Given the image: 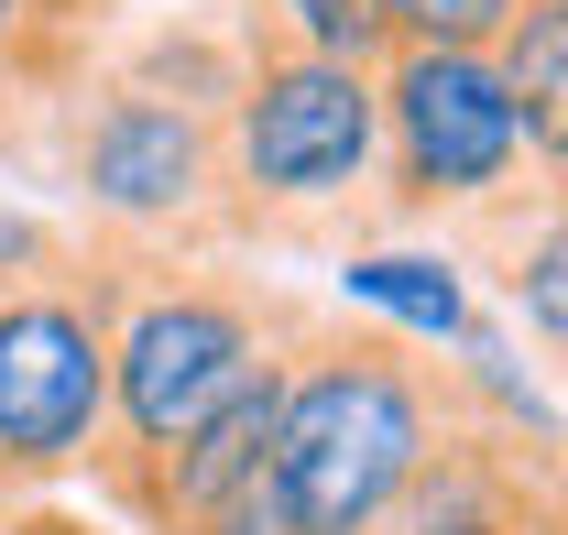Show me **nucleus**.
<instances>
[{
    "instance_id": "nucleus-1",
    "label": "nucleus",
    "mask_w": 568,
    "mask_h": 535,
    "mask_svg": "<svg viewBox=\"0 0 568 535\" xmlns=\"http://www.w3.org/2000/svg\"><path fill=\"white\" fill-rule=\"evenodd\" d=\"M470 415L481 404L459 383V361H426L416 339L372 329V317H295L274 383L263 503L284 514V535H372L383 503Z\"/></svg>"
},
{
    "instance_id": "nucleus-2",
    "label": "nucleus",
    "mask_w": 568,
    "mask_h": 535,
    "mask_svg": "<svg viewBox=\"0 0 568 535\" xmlns=\"http://www.w3.org/2000/svg\"><path fill=\"white\" fill-rule=\"evenodd\" d=\"M383 219V88L284 44L241 0V88L219 110V241L230 252H361Z\"/></svg>"
},
{
    "instance_id": "nucleus-3",
    "label": "nucleus",
    "mask_w": 568,
    "mask_h": 535,
    "mask_svg": "<svg viewBox=\"0 0 568 535\" xmlns=\"http://www.w3.org/2000/svg\"><path fill=\"white\" fill-rule=\"evenodd\" d=\"M110 448H99V503H121L164 448H186L219 404H241L263 372H284V339L306 306H284L263 273L219 263H110Z\"/></svg>"
},
{
    "instance_id": "nucleus-4",
    "label": "nucleus",
    "mask_w": 568,
    "mask_h": 535,
    "mask_svg": "<svg viewBox=\"0 0 568 535\" xmlns=\"http://www.w3.org/2000/svg\"><path fill=\"white\" fill-rule=\"evenodd\" d=\"M55 186L88 219V252L110 263H219V121L142 88L121 67H88L55 99Z\"/></svg>"
},
{
    "instance_id": "nucleus-5",
    "label": "nucleus",
    "mask_w": 568,
    "mask_h": 535,
    "mask_svg": "<svg viewBox=\"0 0 568 535\" xmlns=\"http://www.w3.org/2000/svg\"><path fill=\"white\" fill-rule=\"evenodd\" d=\"M383 219L394 230H448L470 241L481 219L536 198L525 121L503 99V67L470 44H394L383 67Z\"/></svg>"
},
{
    "instance_id": "nucleus-6",
    "label": "nucleus",
    "mask_w": 568,
    "mask_h": 535,
    "mask_svg": "<svg viewBox=\"0 0 568 535\" xmlns=\"http://www.w3.org/2000/svg\"><path fill=\"white\" fill-rule=\"evenodd\" d=\"M110 448V284L67 241L55 263L0 273V492L88 481Z\"/></svg>"
},
{
    "instance_id": "nucleus-7",
    "label": "nucleus",
    "mask_w": 568,
    "mask_h": 535,
    "mask_svg": "<svg viewBox=\"0 0 568 535\" xmlns=\"http://www.w3.org/2000/svg\"><path fill=\"white\" fill-rule=\"evenodd\" d=\"M568 437H525L470 415L437 460L383 503L372 535H568Z\"/></svg>"
},
{
    "instance_id": "nucleus-8",
    "label": "nucleus",
    "mask_w": 568,
    "mask_h": 535,
    "mask_svg": "<svg viewBox=\"0 0 568 535\" xmlns=\"http://www.w3.org/2000/svg\"><path fill=\"white\" fill-rule=\"evenodd\" d=\"M339 317H372V329L416 339V350H459L481 329V295H470V263L437 241V252H405V241H361L339 252Z\"/></svg>"
},
{
    "instance_id": "nucleus-9",
    "label": "nucleus",
    "mask_w": 568,
    "mask_h": 535,
    "mask_svg": "<svg viewBox=\"0 0 568 535\" xmlns=\"http://www.w3.org/2000/svg\"><path fill=\"white\" fill-rule=\"evenodd\" d=\"M459 252H481V263H493L514 329L568 372V198H558V186H536V198H514L503 219H481Z\"/></svg>"
},
{
    "instance_id": "nucleus-10",
    "label": "nucleus",
    "mask_w": 568,
    "mask_h": 535,
    "mask_svg": "<svg viewBox=\"0 0 568 535\" xmlns=\"http://www.w3.org/2000/svg\"><path fill=\"white\" fill-rule=\"evenodd\" d=\"M503 67V99L525 121V164L536 186H568V0H525L493 44Z\"/></svg>"
},
{
    "instance_id": "nucleus-11",
    "label": "nucleus",
    "mask_w": 568,
    "mask_h": 535,
    "mask_svg": "<svg viewBox=\"0 0 568 535\" xmlns=\"http://www.w3.org/2000/svg\"><path fill=\"white\" fill-rule=\"evenodd\" d=\"M252 22L284 33V44H306V55H328V67H383L394 55L383 0H252Z\"/></svg>"
},
{
    "instance_id": "nucleus-12",
    "label": "nucleus",
    "mask_w": 568,
    "mask_h": 535,
    "mask_svg": "<svg viewBox=\"0 0 568 535\" xmlns=\"http://www.w3.org/2000/svg\"><path fill=\"white\" fill-rule=\"evenodd\" d=\"M77 77H88V55H77L67 33L44 22V0H0V99H33V110H55Z\"/></svg>"
},
{
    "instance_id": "nucleus-13",
    "label": "nucleus",
    "mask_w": 568,
    "mask_h": 535,
    "mask_svg": "<svg viewBox=\"0 0 568 535\" xmlns=\"http://www.w3.org/2000/svg\"><path fill=\"white\" fill-rule=\"evenodd\" d=\"M514 11H525V0H383L394 44H470V55H493Z\"/></svg>"
},
{
    "instance_id": "nucleus-14",
    "label": "nucleus",
    "mask_w": 568,
    "mask_h": 535,
    "mask_svg": "<svg viewBox=\"0 0 568 535\" xmlns=\"http://www.w3.org/2000/svg\"><path fill=\"white\" fill-rule=\"evenodd\" d=\"M0 535H121V525H99L88 503H55V492H0Z\"/></svg>"
},
{
    "instance_id": "nucleus-15",
    "label": "nucleus",
    "mask_w": 568,
    "mask_h": 535,
    "mask_svg": "<svg viewBox=\"0 0 568 535\" xmlns=\"http://www.w3.org/2000/svg\"><path fill=\"white\" fill-rule=\"evenodd\" d=\"M209 535H284V514H274V503H263V492H252V503H230V514H219Z\"/></svg>"
},
{
    "instance_id": "nucleus-16",
    "label": "nucleus",
    "mask_w": 568,
    "mask_h": 535,
    "mask_svg": "<svg viewBox=\"0 0 568 535\" xmlns=\"http://www.w3.org/2000/svg\"><path fill=\"white\" fill-rule=\"evenodd\" d=\"M558 198H568V186H558Z\"/></svg>"
}]
</instances>
